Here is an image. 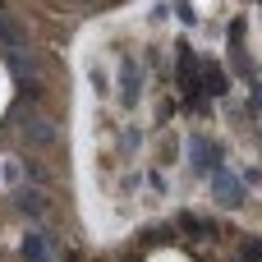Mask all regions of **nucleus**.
I'll use <instances>...</instances> for the list:
<instances>
[{"mask_svg":"<svg viewBox=\"0 0 262 262\" xmlns=\"http://www.w3.org/2000/svg\"><path fill=\"white\" fill-rule=\"evenodd\" d=\"M23 253H28V262H55V253H51V244H46L41 230H28L23 235Z\"/></svg>","mask_w":262,"mask_h":262,"instance_id":"nucleus-7","label":"nucleus"},{"mask_svg":"<svg viewBox=\"0 0 262 262\" xmlns=\"http://www.w3.org/2000/svg\"><path fill=\"white\" fill-rule=\"evenodd\" d=\"M198 74H203V97H221V92L230 88V78H226V69H221L216 60H203Z\"/></svg>","mask_w":262,"mask_h":262,"instance_id":"nucleus-6","label":"nucleus"},{"mask_svg":"<svg viewBox=\"0 0 262 262\" xmlns=\"http://www.w3.org/2000/svg\"><path fill=\"white\" fill-rule=\"evenodd\" d=\"M138 92H143V69L129 60V64H120V106L124 111L138 106Z\"/></svg>","mask_w":262,"mask_h":262,"instance_id":"nucleus-4","label":"nucleus"},{"mask_svg":"<svg viewBox=\"0 0 262 262\" xmlns=\"http://www.w3.org/2000/svg\"><path fill=\"white\" fill-rule=\"evenodd\" d=\"M14 207H18L28 221H37V216L46 212V193H37V184H23V189H14Z\"/></svg>","mask_w":262,"mask_h":262,"instance_id":"nucleus-5","label":"nucleus"},{"mask_svg":"<svg viewBox=\"0 0 262 262\" xmlns=\"http://www.w3.org/2000/svg\"><path fill=\"white\" fill-rule=\"evenodd\" d=\"M175 14H180V23H193V18H198V14H193V9H189V5H184V0H180V5H175Z\"/></svg>","mask_w":262,"mask_h":262,"instance_id":"nucleus-11","label":"nucleus"},{"mask_svg":"<svg viewBox=\"0 0 262 262\" xmlns=\"http://www.w3.org/2000/svg\"><path fill=\"white\" fill-rule=\"evenodd\" d=\"M189 166L198 175H216L221 170V143L212 138H189Z\"/></svg>","mask_w":262,"mask_h":262,"instance_id":"nucleus-2","label":"nucleus"},{"mask_svg":"<svg viewBox=\"0 0 262 262\" xmlns=\"http://www.w3.org/2000/svg\"><path fill=\"white\" fill-rule=\"evenodd\" d=\"M212 198H216L221 207H239V203L249 198V184H244L239 175H230V170H216V175H212Z\"/></svg>","mask_w":262,"mask_h":262,"instance_id":"nucleus-3","label":"nucleus"},{"mask_svg":"<svg viewBox=\"0 0 262 262\" xmlns=\"http://www.w3.org/2000/svg\"><path fill=\"white\" fill-rule=\"evenodd\" d=\"M180 230H193V235H203L207 226H203V221H198L193 212H180Z\"/></svg>","mask_w":262,"mask_h":262,"instance_id":"nucleus-9","label":"nucleus"},{"mask_svg":"<svg viewBox=\"0 0 262 262\" xmlns=\"http://www.w3.org/2000/svg\"><path fill=\"white\" fill-rule=\"evenodd\" d=\"M239 262H262V244H258V239H249V244H244Z\"/></svg>","mask_w":262,"mask_h":262,"instance_id":"nucleus-10","label":"nucleus"},{"mask_svg":"<svg viewBox=\"0 0 262 262\" xmlns=\"http://www.w3.org/2000/svg\"><path fill=\"white\" fill-rule=\"evenodd\" d=\"M198 55L189 46H180V92H184V111H207V97H203V74H198Z\"/></svg>","mask_w":262,"mask_h":262,"instance_id":"nucleus-1","label":"nucleus"},{"mask_svg":"<svg viewBox=\"0 0 262 262\" xmlns=\"http://www.w3.org/2000/svg\"><path fill=\"white\" fill-rule=\"evenodd\" d=\"M0 41H5V46H23V32H18V23L0 18Z\"/></svg>","mask_w":262,"mask_h":262,"instance_id":"nucleus-8","label":"nucleus"}]
</instances>
